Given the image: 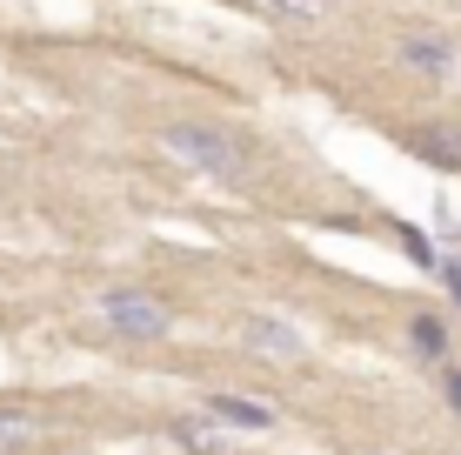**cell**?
Listing matches in <instances>:
<instances>
[{"label": "cell", "instance_id": "1", "mask_svg": "<svg viewBox=\"0 0 461 455\" xmlns=\"http://www.w3.org/2000/svg\"><path fill=\"white\" fill-rule=\"evenodd\" d=\"M161 154L181 161L187 175H208V181H248L254 175V148L228 128H201V121H174L161 128Z\"/></svg>", "mask_w": 461, "mask_h": 455}, {"label": "cell", "instance_id": "2", "mask_svg": "<svg viewBox=\"0 0 461 455\" xmlns=\"http://www.w3.org/2000/svg\"><path fill=\"white\" fill-rule=\"evenodd\" d=\"M101 322L114 328V335H127V341H154V335L174 328V308L161 295H148V288H107L101 295Z\"/></svg>", "mask_w": 461, "mask_h": 455}, {"label": "cell", "instance_id": "3", "mask_svg": "<svg viewBox=\"0 0 461 455\" xmlns=\"http://www.w3.org/2000/svg\"><path fill=\"white\" fill-rule=\"evenodd\" d=\"M241 341H248L254 355H267V362H294V355H308L301 328L275 322V315H248V322H241Z\"/></svg>", "mask_w": 461, "mask_h": 455}, {"label": "cell", "instance_id": "4", "mask_svg": "<svg viewBox=\"0 0 461 455\" xmlns=\"http://www.w3.org/2000/svg\"><path fill=\"white\" fill-rule=\"evenodd\" d=\"M402 60L441 81V74L455 68V41H448V34H435V27H415V34H402Z\"/></svg>", "mask_w": 461, "mask_h": 455}, {"label": "cell", "instance_id": "5", "mask_svg": "<svg viewBox=\"0 0 461 455\" xmlns=\"http://www.w3.org/2000/svg\"><path fill=\"white\" fill-rule=\"evenodd\" d=\"M208 415L221 429H275V402L261 396H208Z\"/></svg>", "mask_w": 461, "mask_h": 455}, {"label": "cell", "instance_id": "6", "mask_svg": "<svg viewBox=\"0 0 461 455\" xmlns=\"http://www.w3.org/2000/svg\"><path fill=\"white\" fill-rule=\"evenodd\" d=\"M408 148H415L428 168L461 175V128H441V121H435V128H415V134H408Z\"/></svg>", "mask_w": 461, "mask_h": 455}, {"label": "cell", "instance_id": "7", "mask_svg": "<svg viewBox=\"0 0 461 455\" xmlns=\"http://www.w3.org/2000/svg\"><path fill=\"white\" fill-rule=\"evenodd\" d=\"M174 442L194 455H221V422L214 415H174Z\"/></svg>", "mask_w": 461, "mask_h": 455}, {"label": "cell", "instance_id": "8", "mask_svg": "<svg viewBox=\"0 0 461 455\" xmlns=\"http://www.w3.org/2000/svg\"><path fill=\"white\" fill-rule=\"evenodd\" d=\"M34 442H41V422H34V415L0 409V449H34Z\"/></svg>", "mask_w": 461, "mask_h": 455}, {"label": "cell", "instance_id": "9", "mask_svg": "<svg viewBox=\"0 0 461 455\" xmlns=\"http://www.w3.org/2000/svg\"><path fill=\"white\" fill-rule=\"evenodd\" d=\"M248 7L275 14V21H321V14H328V0H248Z\"/></svg>", "mask_w": 461, "mask_h": 455}, {"label": "cell", "instance_id": "10", "mask_svg": "<svg viewBox=\"0 0 461 455\" xmlns=\"http://www.w3.org/2000/svg\"><path fill=\"white\" fill-rule=\"evenodd\" d=\"M408 335H415V349L428 355V362H441V355H448V335H441L435 315H415V328H408Z\"/></svg>", "mask_w": 461, "mask_h": 455}, {"label": "cell", "instance_id": "11", "mask_svg": "<svg viewBox=\"0 0 461 455\" xmlns=\"http://www.w3.org/2000/svg\"><path fill=\"white\" fill-rule=\"evenodd\" d=\"M402 241H408V255L421 261V268H441V255H435V241H428L421 228H402Z\"/></svg>", "mask_w": 461, "mask_h": 455}, {"label": "cell", "instance_id": "12", "mask_svg": "<svg viewBox=\"0 0 461 455\" xmlns=\"http://www.w3.org/2000/svg\"><path fill=\"white\" fill-rule=\"evenodd\" d=\"M441 275H448V288H455V308H461V255L441 261Z\"/></svg>", "mask_w": 461, "mask_h": 455}, {"label": "cell", "instance_id": "13", "mask_svg": "<svg viewBox=\"0 0 461 455\" xmlns=\"http://www.w3.org/2000/svg\"><path fill=\"white\" fill-rule=\"evenodd\" d=\"M441 388H448V402H455V415H461V369H448V375H441Z\"/></svg>", "mask_w": 461, "mask_h": 455}]
</instances>
